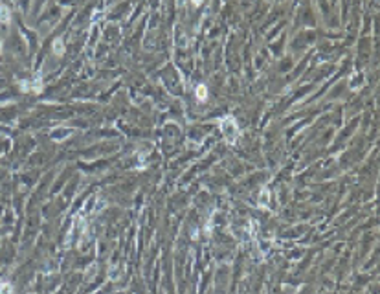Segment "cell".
Segmentation results:
<instances>
[{
	"label": "cell",
	"mask_w": 380,
	"mask_h": 294,
	"mask_svg": "<svg viewBox=\"0 0 380 294\" xmlns=\"http://www.w3.org/2000/svg\"><path fill=\"white\" fill-rule=\"evenodd\" d=\"M196 96H198V99H206V96H207V90L200 85L198 88H196Z\"/></svg>",
	"instance_id": "cell-1"
}]
</instances>
